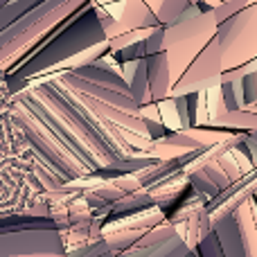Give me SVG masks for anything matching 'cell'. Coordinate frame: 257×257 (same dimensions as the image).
I'll return each instance as SVG.
<instances>
[{
    "mask_svg": "<svg viewBox=\"0 0 257 257\" xmlns=\"http://www.w3.org/2000/svg\"><path fill=\"white\" fill-rule=\"evenodd\" d=\"M217 41L221 48L223 72L257 59V0L219 23Z\"/></svg>",
    "mask_w": 257,
    "mask_h": 257,
    "instance_id": "1",
    "label": "cell"
},
{
    "mask_svg": "<svg viewBox=\"0 0 257 257\" xmlns=\"http://www.w3.org/2000/svg\"><path fill=\"white\" fill-rule=\"evenodd\" d=\"M226 257H257L255 199L241 203L235 212L212 223Z\"/></svg>",
    "mask_w": 257,
    "mask_h": 257,
    "instance_id": "2",
    "label": "cell"
},
{
    "mask_svg": "<svg viewBox=\"0 0 257 257\" xmlns=\"http://www.w3.org/2000/svg\"><path fill=\"white\" fill-rule=\"evenodd\" d=\"M0 257H68L59 228L0 232Z\"/></svg>",
    "mask_w": 257,
    "mask_h": 257,
    "instance_id": "3",
    "label": "cell"
},
{
    "mask_svg": "<svg viewBox=\"0 0 257 257\" xmlns=\"http://www.w3.org/2000/svg\"><path fill=\"white\" fill-rule=\"evenodd\" d=\"M257 194V167H253L248 174H241L235 183L226 187L223 192H219L214 199L208 201V212L210 221H219V219L228 217L230 212H235L241 203L255 199Z\"/></svg>",
    "mask_w": 257,
    "mask_h": 257,
    "instance_id": "4",
    "label": "cell"
},
{
    "mask_svg": "<svg viewBox=\"0 0 257 257\" xmlns=\"http://www.w3.org/2000/svg\"><path fill=\"white\" fill-rule=\"evenodd\" d=\"M187 178H190L192 190H196L199 194L208 196V199H214L219 192H223L228 185H230V178L223 174V169L219 167L217 160L205 163L203 167L190 172V174H187Z\"/></svg>",
    "mask_w": 257,
    "mask_h": 257,
    "instance_id": "5",
    "label": "cell"
},
{
    "mask_svg": "<svg viewBox=\"0 0 257 257\" xmlns=\"http://www.w3.org/2000/svg\"><path fill=\"white\" fill-rule=\"evenodd\" d=\"M187 244L183 241L181 235H174L169 239L160 241V244H133L124 253L117 257H185L187 255Z\"/></svg>",
    "mask_w": 257,
    "mask_h": 257,
    "instance_id": "6",
    "label": "cell"
},
{
    "mask_svg": "<svg viewBox=\"0 0 257 257\" xmlns=\"http://www.w3.org/2000/svg\"><path fill=\"white\" fill-rule=\"evenodd\" d=\"M219 93H221V102L226 111H241L244 108V93H241V84L237 81H221L219 84Z\"/></svg>",
    "mask_w": 257,
    "mask_h": 257,
    "instance_id": "7",
    "label": "cell"
},
{
    "mask_svg": "<svg viewBox=\"0 0 257 257\" xmlns=\"http://www.w3.org/2000/svg\"><path fill=\"white\" fill-rule=\"evenodd\" d=\"M199 257H226L223 255V248H221V241H219L217 232H208V235L201 239L199 244Z\"/></svg>",
    "mask_w": 257,
    "mask_h": 257,
    "instance_id": "8",
    "label": "cell"
},
{
    "mask_svg": "<svg viewBox=\"0 0 257 257\" xmlns=\"http://www.w3.org/2000/svg\"><path fill=\"white\" fill-rule=\"evenodd\" d=\"M239 84H241V93H244V108L257 104V70L244 75L239 79Z\"/></svg>",
    "mask_w": 257,
    "mask_h": 257,
    "instance_id": "9",
    "label": "cell"
},
{
    "mask_svg": "<svg viewBox=\"0 0 257 257\" xmlns=\"http://www.w3.org/2000/svg\"><path fill=\"white\" fill-rule=\"evenodd\" d=\"M239 149L248 156L250 165L257 167V133L255 131H246L244 133V140L239 142Z\"/></svg>",
    "mask_w": 257,
    "mask_h": 257,
    "instance_id": "10",
    "label": "cell"
},
{
    "mask_svg": "<svg viewBox=\"0 0 257 257\" xmlns=\"http://www.w3.org/2000/svg\"><path fill=\"white\" fill-rule=\"evenodd\" d=\"M255 219H257V203H255Z\"/></svg>",
    "mask_w": 257,
    "mask_h": 257,
    "instance_id": "11",
    "label": "cell"
},
{
    "mask_svg": "<svg viewBox=\"0 0 257 257\" xmlns=\"http://www.w3.org/2000/svg\"><path fill=\"white\" fill-rule=\"evenodd\" d=\"M255 203H257V194H255Z\"/></svg>",
    "mask_w": 257,
    "mask_h": 257,
    "instance_id": "12",
    "label": "cell"
},
{
    "mask_svg": "<svg viewBox=\"0 0 257 257\" xmlns=\"http://www.w3.org/2000/svg\"><path fill=\"white\" fill-rule=\"evenodd\" d=\"M255 133H257V131H255Z\"/></svg>",
    "mask_w": 257,
    "mask_h": 257,
    "instance_id": "13",
    "label": "cell"
}]
</instances>
